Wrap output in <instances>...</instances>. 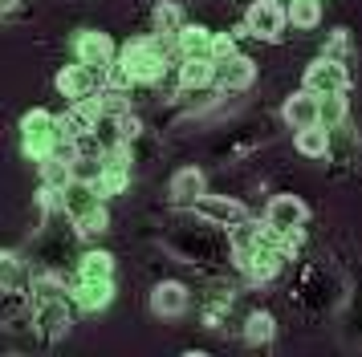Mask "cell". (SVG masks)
Masks as SVG:
<instances>
[{
  "label": "cell",
  "mask_w": 362,
  "mask_h": 357,
  "mask_svg": "<svg viewBox=\"0 0 362 357\" xmlns=\"http://www.w3.org/2000/svg\"><path fill=\"white\" fill-rule=\"evenodd\" d=\"M122 61L131 69V81L143 85V81H159L167 69V57H163V45L159 37H134L131 45L122 49Z\"/></svg>",
  "instance_id": "1"
},
{
  "label": "cell",
  "mask_w": 362,
  "mask_h": 357,
  "mask_svg": "<svg viewBox=\"0 0 362 357\" xmlns=\"http://www.w3.org/2000/svg\"><path fill=\"white\" fill-rule=\"evenodd\" d=\"M21 146H25V155L29 159H45L57 150V118L49 110H29L21 118Z\"/></svg>",
  "instance_id": "2"
},
{
  "label": "cell",
  "mask_w": 362,
  "mask_h": 357,
  "mask_svg": "<svg viewBox=\"0 0 362 357\" xmlns=\"http://www.w3.org/2000/svg\"><path fill=\"white\" fill-rule=\"evenodd\" d=\"M310 219V207L297 199V195H273L269 207H264V231L269 236H289Z\"/></svg>",
  "instance_id": "3"
},
{
  "label": "cell",
  "mask_w": 362,
  "mask_h": 357,
  "mask_svg": "<svg viewBox=\"0 0 362 357\" xmlns=\"http://www.w3.org/2000/svg\"><path fill=\"white\" fill-rule=\"evenodd\" d=\"M281 264H285V252H281L277 236H264V240H257L245 256H240V268H245L248 280H257V284L273 280V276L281 272Z\"/></svg>",
  "instance_id": "4"
},
{
  "label": "cell",
  "mask_w": 362,
  "mask_h": 357,
  "mask_svg": "<svg viewBox=\"0 0 362 357\" xmlns=\"http://www.w3.org/2000/svg\"><path fill=\"white\" fill-rule=\"evenodd\" d=\"M192 211L216 227H236V224H245V219H252L245 203H236L228 195H199L196 203H192Z\"/></svg>",
  "instance_id": "5"
},
{
  "label": "cell",
  "mask_w": 362,
  "mask_h": 357,
  "mask_svg": "<svg viewBox=\"0 0 362 357\" xmlns=\"http://www.w3.org/2000/svg\"><path fill=\"white\" fill-rule=\"evenodd\" d=\"M74 53H78V65L86 69H94V73H106V65L115 61V41L98 29H82L78 32V41H74Z\"/></svg>",
  "instance_id": "6"
},
{
  "label": "cell",
  "mask_w": 362,
  "mask_h": 357,
  "mask_svg": "<svg viewBox=\"0 0 362 357\" xmlns=\"http://www.w3.org/2000/svg\"><path fill=\"white\" fill-rule=\"evenodd\" d=\"M305 90L310 94H346L350 90V69L329 57H317V61L305 69Z\"/></svg>",
  "instance_id": "7"
},
{
  "label": "cell",
  "mask_w": 362,
  "mask_h": 357,
  "mask_svg": "<svg viewBox=\"0 0 362 357\" xmlns=\"http://www.w3.org/2000/svg\"><path fill=\"white\" fill-rule=\"evenodd\" d=\"M281 29H285V8L277 0H252V8L245 13V32L261 41H277Z\"/></svg>",
  "instance_id": "8"
},
{
  "label": "cell",
  "mask_w": 362,
  "mask_h": 357,
  "mask_svg": "<svg viewBox=\"0 0 362 357\" xmlns=\"http://www.w3.org/2000/svg\"><path fill=\"white\" fill-rule=\"evenodd\" d=\"M212 81L224 90V94H240V90H248V85L257 81V61L232 53L228 61H216V78Z\"/></svg>",
  "instance_id": "9"
},
{
  "label": "cell",
  "mask_w": 362,
  "mask_h": 357,
  "mask_svg": "<svg viewBox=\"0 0 362 357\" xmlns=\"http://www.w3.org/2000/svg\"><path fill=\"white\" fill-rule=\"evenodd\" d=\"M69 325H74V317H69L66 301H41L37 305V333L45 341H62L69 333Z\"/></svg>",
  "instance_id": "10"
},
{
  "label": "cell",
  "mask_w": 362,
  "mask_h": 357,
  "mask_svg": "<svg viewBox=\"0 0 362 357\" xmlns=\"http://www.w3.org/2000/svg\"><path fill=\"white\" fill-rule=\"evenodd\" d=\"M53 85H57V94H62V97H74V102H82V97L94 94V85H98V73H94V69H86V65H66V69L53 78Z\"/></svg>",
  "instance_id": "11"
},
{
  "label": "cell",
  "mask_w": 362,
  "mask_h": 357,
  "mask_svg": "<svg viewBox=\"0 0 362 357\" xmlns=\"http://www.w3.org/2000/svg\"><path fill=\"white\" fill-rule=\"evenodd\" d=\"M208 191V178L199 167H183L171 175V203H180V207H192L199 195Z\"/></svg>",
  "instance_id": "12"
},
{
  "label": "cell",
  "mask_w": 362,
  "mask_h": 357,
  "mask_svg": "<svg viewBox=\"0 0 362 357\" xmlns=\"http://www.w3.org/2000/svg\"><path fill=\"white\" fill-rule=\"evenodd\" d=\"M183 308H187V289L180 280H163L151 289V313L155 317H180Z\"/></svg>",
  "instance_id": "13"
},
{
  "label": "cell",
  "mask_w": 362,
  "mask_h": 357,
  "mask_svg": "<svg viewBox=\"0 0 362 357\" xmlns=\"http://www.w3.org/2000/svg\"><path fill=\"white\" fill-rule=\"evenodd\" d=\"M102 195L94 183H78V178H69V187L62 191V211H66L69 219H78V215H86L90 207H98Z\"/></svg>",
  "instance_id": "14"
},
{
  "label": "cell",
  "mask_w": 362,
  "mask_h": 357,
  "mask_svg": "<svg viewBox=\"0 0 362 357\" xmlns=\"http://www.w3.org/2000/svg\"><path fill=\"white\" fill-rule=\"evenodd\" d=\"M281 118H285V122H289L293 130L317 126V94H310V90H301V94H293L289 102H285V110H281Z\"/></svg>",
  "instance_id": "15"
},
{
  "label": "cell",
  "mask_w": 362,
  "mask_h": 357,
  "mask_svg": "<svg viewBox=\"0 0 362 357\" xmlns=\"http://www.w3.org/2000/svg\"><path fill=\"white\" fill-rule=\"evenodd\" d=\"M74 301H78L86 313H102V308L115 301V280H78Z\"/></svg>",
  "instance_id": "16"
},
{
  "label": "cell",
  "mask_w": 362,
  "mask_h": 357,
  "mask_svg": "<svg viewBox=\"0 0 362 357\" xmlns=\"http://www.w3.org/2000/svg\"><path fill=\"white\" fill-rule=\"evenodd\" d=\"M175 45H180L183 57H208V49H212V29H204V25H183L175 32Z\"/></svg>",
  "instance_id": "17"
},
{
  "label": "cell",
  "mask_w": 362,
  "mask_h": 357,
  "mask_svg": "<svg viewBox=\"0 0 362 357\" xmlns=\"http://www.w3.org/2000/svg\"><path fill=\"white\" fill-rule=\"evenodd\" d=\"M212 78H216V61H208V57H183V65H180V90L212 85Z\"/></svg>",
  "instance_id": "18"
},
{
  "label": "cell",
  "mask_w": 362,
  "mask_h": 357,
  "mask_svg": "<svg viewBox=\"0 0 362 357\" xmlns=\"http://www.w3.org/2000/svg\"><path fill=\"white\" fill-rule=\"evenodd\" d=\"M293 138H297V150H301L305 159H326L329 155V130H322V126L293 130Z\"/></svg>",
  "instance_id": "19"
},
{
  "label": "cell",
  "mask_w": 362,
  "mask_h": 357,
  "mask_svg": "<svg viewBox=\"0 0 362 357\" xmlns=\"http://www.w3.org/2000/svg\"><path fill=\"white\" fill-rule=\"evenodd\" d=\"M41 187H57V191L69 187V159L62 150H53V155L41 159Z\"/></svg>",
  "instance_id": "20"
},
{
  "label": "cell",
  "mask_w": 362,
  "mask_h": 357,
  "mask_svg": "<svg viewBox=\"0 0 362 357\" xmlns=\"http://www.w3.org/2000/svg\"><path fill=\"white\" fill-rule=\"evenodd\" d=\"M346 122V97L342 94H317V126L338 130Z\"/></svg>",
  "instance_id": "21"
},
{
  "label": "cell",
  "mask_w": 362,
  "mask_h": 357,
  "mask_svg": "<svg viewBox=\"0 0 362 357\" xmlns=\"http://www.w3.org/2000/svg\"><path fill=\"white\" fill-rule=\"evenodd\" d=\"M78 280H115V256L110 252H86Z\"/></svg>",
  "instance_id": "22"
},
{
  "label": "cell",
  "mask_w": 362,
  "mask_h": 357,
  "mask_svg": "<svg viewBox=\"0 0 362 357\" xmlns=\"http://www.w3.org/2000/svg\"><path fill=\"white\" fill-rule=\"evenodd\" d=\"M102 171H106L102 150H98V155H86V150H78V155L69 159V178H78V183H98Z\"/></svg>",
  "instance_id": "23"
},
{
  "label": "cell",
  "mask_w": 362,
  "mask_h": 357,
  "mask_svg": "<svg viewBox=\"0 0 362 357\" xmlns=\"http://www.w3.org/2000/svg\"><path fill=\"white\" fill-rule=\"evenodd\" d=\"M285 20H293L297 29H313L322 20V0H289Z\"/></svg>",
  "instance_id": "24"
},
{
  "label": "cell",
  "mask_w": 362,
  "mask_h": 357,
  "mask_svg": "<svg viewBox=\"0 0 362 357\" xmlns=\"http://www.w3.org/2000/svg\"><path fill=\"white\" fill-rule=\"evenodd\" d=\"M273 333H277V321H273L269 313H252V317L245 321V341L248 345H269Z\"/></svg>",
  "instance_id": "25"
},
{
  "label": "cell",
  "mask_w": 362,
  "mask_h": 357,
  "mask_svg": "<svg viewBox=\"0 0 362 357\" xmlns=\"http://www.w3.org/2000/svg\"><path fill=\"white\" fill-rule=\"evenodd\" d=\"M183 29V4L180 0H163L159 8H155V32H180Z\"/></svg>",
  "instance_id": "26"
},
{
  "label": "cell",
  "mask_w": 362,
  "mask_h": 357,
  "mask_svg": "<svg viewBox=\"0 0 362 357\" xmlns=\"http://www.w3.org/2000/svg\"><path fill=\"white\" fill-rule=\"evenodd\" d=\"M94 110H98V118H118V114H127L131 106H127L122 90H102V97H94Z\"/></svg>",
  "instance_id": "27"
},
{
  "label": "cell",
  "mask_w": 362,
  "mask_h": 357,
  "mask_svg": "<svg viewBox=\"0 0 362 357\" xmlns=\"http://www.w3.org/2000/svg\"><path fill=\"white\" fill-rule=\"evenodd\" d=\"M127 183H131V171H115V167H106L94 187H98V195L106 199V195H122L127 191Z\"/></svg>",
  "instance_id": "28"
},
{
  "label": "cell",
  "mask_w": 362,
  "mask_h": 357,
  "mask_svg": "<svg viewBox=\"0 0 362 357\" xmlns=\"http://www.w3.org/2000/svg\"><path fill=\"white\" fill-rule=\"evenodd\" d=\"M106 224H110V219H106V207H90L86 211V215H78V219H74V227H78V236H98V231H106Z\"/></svg>",
  "instance_id": "29"
},
{
  "label": "cell",
  "mask_w": 362,
  "mask_h": 357,
  "mask_svg": "<svg viewBox=\"0 0 362 357\" xmlns=\"http://www.w3.org/2000/svg\"><path fill=\"white\" fill-rule=\"evenodd\" d=\"M33 301H66V284L57 280V276H37L33 280Z\"/></svg>",
  "instance_id": "30"
},
{
  "label": "cell",
  "mask_w": 362,
  "mask_h": 357,
  "mask_svg": "<svg viewBox=\"0 0 362 357\" xmlns=\"http://www.w3.org/2000/svg\"><path fill=\"white\" fill-rule=\"evenodd\" d=\"M102 85H106V90H131V85H134V81H131V69H127V61H122V57H115V61L106 65Z\"/></svg>",
  "instance_id": "31"
},
{
  "label": "cell",
  "mask_w": 362,
  "mask_h": 357,
  "mask_svg": "<svg viewBox=\"0 0 362 357\" xmlns=\"http://www.w3.org/2000/svg\"><path fill=\"white\" fill-rule=\"evenodd\" d=\"M13 284H21V260L0 252V289H13Z\"/></svg>",
  "instance_id": "32"
},
{
  "label": "cell",
  "mask_w": 362,
  "mask_h": 357,
  "mask_svg": "<svg viewBox=\"0 0 362 357\" xmlns=\"http://www.w3.org/2000/svg\"><path fill=\"white\" fill-rule=\"evenodd\" d=\"M326 57H329V61H338V65H346V61H350V37H346V29H338L334 37H329Z\"/></svg>",
  "instance_id": "33"
},
{
  "label": "cell",
  "mask_w": 362,
  "mask_h": 357,
  "mask_svg": "<svg viewBox=\"0 0 362 357\" xmlns=\"http://www.w3.org/2000/svg\"><path fill=\"white\" fill-rule=\"evenodd\" d=\"M232 53H236L232 37H224V32H212V49H208V61H228Z\"/></svg>",
  "instance_id": "34"
},
{
  "label": "cell",
  "mask_w": 362,
  "mask_h": 357,
  "mask_svg": "<svg viewBox=\"0 0 362 357\" xmlns=\"http://www.w3.org/2000/svg\"><path fill=\"white\" fill-rule=\"evenodd\" d=\"M13 8H17V0H0V16H8Z\"/></svg>",
  "instance_id": "35"
}]
</instances>
